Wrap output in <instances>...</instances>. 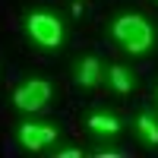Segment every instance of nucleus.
<instances>
[{"label":"nucleus","mask_w":158,"mask_h":158,"mask_svg":"<svg viewBox=\"0 0 158 158\" xmlns=\"http://www.w3.org/2000/svg\"><path fill=\"white\" fill-rule=\"evenodd\" d=\"M114 38L130 54H146L152 48V25L142 16H120L114 22Z\"/></svg>","instance_id":"nucleus-1"},{"label":"nucleus","mask_w":158,"mask_h":158,"mask_svg":"<svg viewBox=\"0 0 158 158\" xmlns=\"http://www.w3.org/2000/svg\"><path fill=\"white\" fill-rule=\"evenodd\" d=\"M29 35L41 48H57L60 38H63V25H60V19L51 16V13H32L29 16Z\"/></svg>","instance_id":"nucleus-2"},{"label":"nucleus","mask_w":158,"mask_h":158,"mask_svg":"<svg viewBox=\"0 0 158 158\" xmlns=\"http://www.w3.org/2000/svg\"><path fill=\"white\" fill-rule=\"evenodd\" d=\"M48 98H51V85L44 79H32V82H25L13 92V101H16L19 111H38Z\"/></svg>","instance_id":"nucleus-3"},{"label":"nucleus","mask_w":158,"mask_h":158,"mask_svg":"<svg viewBox=\"0 0 158 158\" xmlns=\"http://www.w3.org/2000/svg\"><path fill=\"white\" fill-rule=\"evenodd\" d=\"M54 127H38V123H22L19 127V142L25 149H44L54 142Z\"/></svg>","instance_id":"nucleus-4"},{"label":"nucleus","mask_w":158,"mask_h":158,"mask_svg":"<svg viewBox=\"0 0 158 158\" xmlns=\"http://www.w3.org/2000/svg\"><path fill=\"white\" fill-rule=\"evenodd\" d=\"M89 127L95 130V133H117V130H120V120H114L111 114H92L89 117Z\"/></svg>","instance_id":"nucleus-5"},{"label":"nucleus","mask_w":158,"mask_h":158,"mask_svg":"<svg viewBox=\"0 0 158 158\" xmlns=\"http://www.w3.org/2000/svg\"><path fill=\"white\" fill-rule=\"evenodd\" d=\"M76 79L82 85H95L98 82V60L95 57H85L82 63H79V70H76Z\"/></svg>","instance_id":"nucleus-6"},{"label":"nucleus","mask_w":158,"mask_h":158,"mask_svg":"<svg viewBox=\"0 0 158 158\" xmlns=\"http://www.w3.org/2000/svg\"><path fill=\"white\" fill-rule=\"evenodd\" d=\"M136 127H139V133L146 136V142H152V146H158V120H155V117L142 114L139 120H136Z\"/></svg>","instance_id":"nucleus-7"},{"label":"nucleus","mask_w":158,"mask_h":158,"mask_svg":"<svg viewBox=\"0 0 158 158\" xmlns=\"http://www.w3.org/2000/svg\"><path fill=\"white\" fill-rule=\"evenodd\" d=\"M111 85H114L117 92H130V89H133V76H130V70L114 67V70H111Z\"/></svg>","instance_id":"nucleus-8"},{"label":"nucleus","mask_w":158,"mask_h":158,"mask_svg":"<svg viewBox=\"0 0 158 158\" xmlns=\"http://www.w3.org/2000/svg\"><path fill=\"white\" fill-rule=\"evenodd\" d=\"M60 158H79V149H67V152H60Z\"/></svg>","instance_id":"nucleus-9"}]
</instances>
